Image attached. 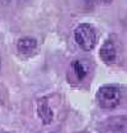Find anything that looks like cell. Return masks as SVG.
Returning a JSON list of instances; mask_svg holds the SVG:
<instances>
[{
  "mask_svg": "<svg viewBox=\"0 0 127 133\" xmlns=\"http://www.w3.org/2000/svg\"><path fill=\"white\" fill-rule=\"evenodd\" d=\"M74 38L84 51L93 49L96 44V32L89 24H80L74 31Z\"/></svg>",
  "mask_w": 127,
  "mask_h": 133,
  "instance_id": "6da1fadb",
  "label": "cell"
},
{
  "mask_svg": "<svg viewBox=\"0 0 127 133\" xmlns=\"http://www.w3.org/2000/svg\"><path fill=\"white\" fill-rule=\"evenodd\" d=\"M121 92L116 86H103L98 91V101L104 109H113L120 104Z\"/></svg>",
  "mask_w": 127,
  "mask_h": 133,
  "instance_id": "7a4b0ae2",
  "label": "cell"
},
{
  "mask_svg": "<svg viewBox=\"0 0 127 133\" xmlns=\"http://www.w3.org/2000/svg\"><path fill=\"white\" fill-rule=\"evenodd\" d=\"M37 112H38L40 118L42 119V122L45 124H48L52 122V119H53V112H52V110L49 107V105H48V101L46 97L38 100Z\"/></svg>",
  "mask_w": 127,
  "mask_h": 133,
  "instance_id": "3957f363",
  "label": "cell"
},
{
  "mask_svg": "<svg viewBox=\"0 0 127 133\" xmlns=\"http://www.w3.org/2000/svg\"><path fill=\"white\" fill-rule=\"evenodd\" d=\"M100 58L107 64L115 62V59H116V49L113 47V43L110 39L105 41L104 44L101 46V48H100Z\"/></svg>",
  "mask_w": 127,
  "mask_h": 133,
  "instance_id": "277c9868",
  "label": "cell"
},
{
  "mask_svg": "<svg viewBox=\"0 0 127 133\" xmlns=\"http://www.w3.org/2000/svg\"><path fill=\"white\" fill-rule=\"evenodd\" d=\"M37 47V41L31 37H24L17 42V49L24 54H30Z\"/></svg>",
  "mask_w": 127,
  "mask_h": 133,
  "instance_id": "5b68a950",
  "label": "cell"
},
{
  "mask_svg": "<svg viewBox=\"0 0 127 133\" xmlns=\"http://www.w3.org/2000/svg\"><path fill=\"white\" fill-rule=\"evenodd\" d=\"M73 70H74V73H75L77 78L79 79V80H81V79H84L85 75H86V68L84 66V64L81 62H79V61H75V62L73 63Z\"/></svg>",
  "mask_w": 127,
  "mask_h": 133,
  "instance_id": "8992f818",
  "label": "cell"
},
{
  "mask_svg": "<svg viewBox=\"0 0 127 133\" xmlns=\"http://www.w3.org/2000/svg\"><path fill=\"white\" fill-rule=\"evenodd\" d=\"M98 1H100L101 4H110L112 0H98Z\"/></svg>",
  "mask_w": 127,
  "mask_h": 133,
  "instance_id": "52a82bcc",
  "label": "cell"
}]
</instances>
